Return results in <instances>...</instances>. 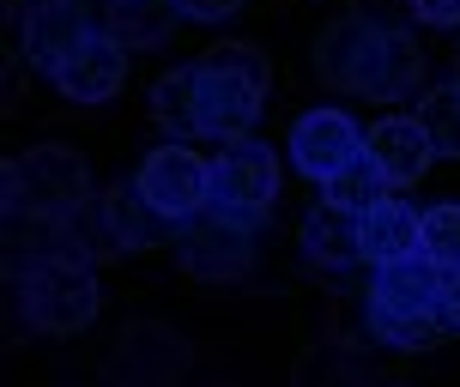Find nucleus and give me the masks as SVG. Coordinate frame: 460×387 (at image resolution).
Instances as JSON below:
<instances>
[{
	"mask_svg": "<svg viewBox=\"0 0 460 387\" xmlns=\"http://www.w3.org/2000/svg\"><path fill=\"white\" fill-rule=\"evenodd\" d=\"M412 19L430 31H455L460 24V0H412Z\"/></svg>",
	"mask_w": 460,
	"mask_h": 387,
	"instance_id": "b1692460",
	"label": "nucleus"
},
{
	"mask_svg": "<svg viewBox=\"0 0 460 387\" xmlns=\"http://www.w3.org/2000/svg\"><path fill=\"white\" fill-rule=\"evenodd\" d=\"M303 254H309L315 267H327V273L358 267V260H364V218L345 212V206H333V200H315L309 218H303Z\"/></svg>",
	"mask_w": 460,
	"mask_h": 387,
	"instance_id": "4468645a",
	"label": "nucleus"
},
{
	"mask_svg": "<svg viewBox=\"0 0 460 387\" xmlns=\"http://www.w3.org/2000/svg\"><path fill=\"white\" fill-rule=\"evenodd\" d=\"M182 24L176 0H103V31L121 48H164Z\"/></svg>",
	"mask_w": 460,
	"mask_h": 387,
	"instance_id": "dca6fc26",
	"label": "nucleus"
},
{
	"mask_svg": "<svg viewBox=\"0 0 460 387\" xmlns=\"http://www.w3.org/2000/svg\"><path fill=\"white\" fill-rule=\"evenodd\" d=\"M194 67H200V92H194V121H200V139H218V145L249 139L254 121H261L267 92H261L254 79H243V73L212 67V61H194Z\"/></svg>",
	"mask_w": 460,
	"mask_h": 387,
	"instance_id": "6e6552de",
	"label": "nucleus"
},
{
	"mask_svg": "<svg viewBox=\"0 0 460 387\" xmlns=\"http://www.w3.org/2000/svg\"><path fill=\"white\" fill-rule=\"evenodd\" d=\"M194 92H200V67H176L152 85V115L170 139H200V121H194Z\"/></svg>",
	"mask_w": 460,
	"mask_h": 387,
	"instance_id": "a211bd4d",
	"label": "nucleus"
},
{
	"mask_svg": "<svg viewBox=\"0 0 460 387\" xmlns=\"http://www.w3.org/2000/svg\"><path fill=\"white\" fill-rule=\"evenodd\" d=\"M128 55H134V48H121L110 31H97L92 43L73 48L49 79H55V92L67 97V103H110V97L128 85Z\"/></svg>",
	"mask_w": 460,
	"mask_h": 387,
	"instance_id": "f8f14e48",
	"label": "nucleus"
},
{
	"mask_svg": "<svg viewBox=\"0 0 460 387\" xmlns=\"http://www.w3.org/2000/svg\"><path fill=\"white\" fill-rule=\"evenodd\" d=\"M279 200V158L261 139H230L212 152V212H225L236 224L267 218V206Z\"/></svg>",
	"mask_w": 460,
	"mask_h": 387,
	"instance_id": "20e7f679",
	"label": "nucleus"
},
{
	"mask_svg": "<svg viewBox=\"0 0 460 387\" xmlns=\"http://www.w3.org/2000/svg\"><path fill=\"white\" fill-rule=\"evenodd\" d=\"M19 309L37 333L67 339V333H85L97 321L103 291H97V278H92L85 260H31L19 273Z\"/></svg>",
	"mask_w": 460,
	"mask_h": 387,
	"instance_id": "7ed1b4c3",
	"label": "nucleus"
},
{
	"mask_svg": "<svg viewBox=\"0 0 460 387\" xmlns=\"http://www.w3.org/2000/svg\"><path fill=\"white\" fill-rule=\"evenodd\" d=\"M236 6H243V0H176V13L194 19V24H225Z\"/></svg>",
	"mask_w": 460,
	"mask_h": 387,
	"instance_id": "393cba45",
	"label": "nucleus"
},
{
	"mask_svg": "<svg viewBox=\"0 0 460 387\" xmlns=\"http://www.w3.org/2000/svg\"><path fill=\"white\" fill-rule=\"evenodd\" d=\"M315 73L351 97H418L424 92V48L412 31L382 19H333L315 43Z\"/></svg>",
	"mask_w": 460,
	"mask_h": 387,
	"instance_id": "f257e3e1",
	"label": "nucleus"
},
{
	"mask_svg": "<svg viewBox=\"0 0 460 387\" xmlns=\"http://www.w3.org/2000/svg\"><path fill=\"white\" fill-rule=\"evenodd\" d=\"M418 121L437 145V158H460V85H437L418 97Z\"/></svg>",
	"mask_w": 460,
	"mask_h": 387,
	"instance_id": "6ab92c4d",
	"label": "nucleus"
},
{
	"mask_svg": "<svg viewBox=\"0 0 460 387\" xmlns=\"http://www.w3.org/2000/svg\"><path fill=\"white\" fill-rule=\"evenodd\" d=\"M369 333L388 339L394 351H430L455 327H448V315H369Z\"/></svg>",
	"mask_w": 460,
	"mask_h": 387,
	"instance_id": "aec40b11",
	"label": "nucleus"
},
{
	"mask_svg": "<svg viewBox=\"0 0 460 387\" xmlns=\"http://www.w3.org/2000/svg\"><path fill=\"white\" fill-rule=\"evenodd\" d=\"M358 158H364V128H358L345 110H309L297 128H291V170L309 176V182L327 188Z\"/></svg>",
	"mask_w": 460,
	"mask_h": 387,
	"instance_id": "1a4fd4ad",
	"label": "nucleus"
},
{
	"mask_svg": "<svg viewBox=\"0 0 460 387\" xmlns=\"http://www.w3.org/2000/svg\"><path fill=\"white\" fill-rule=\"evenodd\" d=\"M382 188H388V182H382V170H376L369 158H358L351 170H340V176L327 182V200H333V206H345V212H358V218H364V212H369L376 200H388Z\"/></svg>",
	"mask_w": 460,
	"mask_h": 387,
	"instance_id": "412c9836",
	"label": "nucleus"
},
{
	"mask_svg": "<svg viewBox=\"0 0 460 387\" xmlns=\"http://www.w3.org/2000/svg\"><path fill=\"white\" fill-rule=\"evenodd\" d=\"M188 369V339L164 321H134L121 327V339L110 351V375L121 387H176Z\"/></svg>",
	"mask_w": 460,
	"mask_h": 387,
	"instance_id": "0eeeda50",
	"label": "nucleus"
},
{
	"mask_svg": "<svg viewBox=\"0 0 460 387\" xmlns=\"http://www.w3.org/2000/svg\"><path fill=\"white\" fill-rule=\"evenodd\" d=\"M424 254L442 273H460V200H442L424 212Z\"/></svg>",
	"mask_w": 460,
	"mask_h": 387,
	"instance_id": "4be33fe9",
	"label": "nucleus"
},
{
	"mask_svg": "<svg viewBox=\"0 0 460 387\" xmlns=\"http://www.w3.org/2000/svg\"><path fill=\"white\" fill-rule=\"evenodd\" d=\"M364 158L382 170L388 188H412V182H424L437 145H430V134H424L418 115H382V121L364 134Z\"/></svg>",
	"mask_w": 460,
	"mask_h": 387,
	"instance_id": "ddd939ff",
	"label": "nucleus"
},
{
	"mask_svg": "<svg viewBox=\"0 0 460 387\" xmlns=\"http://www.w3.org/2000/svg\"><path fill=\"white\" fill-rule=\"evenodd\" d=\"M92 206V163L73 145H31L6 158V212L13 218H73Z\"/></svg>",
	"mask_w": 460,
	"mask_h": 387,
	"instance_id": "f03ea898",
	"label": "nucleus"
},
{
	"mask_svg": "<svg viewBox=\"0 0 460 387\" xmlns=\"http://www.w3.org/2000/svg\"><path fill=\"white\" fill-rule=\"evenodd\" d=\"M103 212H110V230L121 236V249H152V242H170L182 224H170L158 206L139 194V182H121L103 194Z\"/></svg>",
	"mask_w": 460,
	"mask_h": 387,
	"instance_id": "f3484780",
	"label": "nucleus"
},
{
	"mask_svg": "<svg viewBox=\"0 0 460 387\" xmlns=\"http://www.w3.org/2000/svg\"><path fill=\"white\" fill-rule=\"evenodd\" d=\"M176 254H182L188 278L236 285V278H249V267H254V224H236V218H225V212H207V218L182 224Z\"/></svg>",
	"mask_w": 460,
	"mask_h": 387,
	"instance_id": "423d86ee",
	"label": "nucleus"
},
{
	"mask_svg": "<svg viewBox=\"0 0 460 387\" xmlns=\"http://www.w3.org/2000/svg\"><path fill=\"white\" fill-rule=\"evenodd\" d=\"M134 182L170 224H194V218L212 212V158H194L182 139L176 145H152Z\"/></svg>",
	"mask_w": 460,
	"mask_h": 387,
	"instance_id": "39448f33",
	"label": "nucleus"
},
{
	"mask_svg": "<svg viewBox=\"0 0 460 387\" xmlns=\"http://www.w3.org/2000/svg\"><path fill=\"white\" fill-rule=\"evenodd\" d=\"M448 303V273L430 254L376 267V291H369V315H442Z\"/></svg>",
	"mask_w": 460,
	"mask_h": 387,
	"instance_id": "9b49d317",
	"label": "nucleus"
},
{
	"mask_svg": "<svg viewBox=\"0 0 460 387\" xmlns=\"http://www.w3.org/2000/svg\"><path fill=\"white\" fill-rule=\"evenodd\" d=\"M97 31H103V13H92L85 0H37V6H24V55L43 73H55L73 48L92 43Z\"/></svg>",
	"mask_w": 460,
	"mask_h": 387,
	"instance_id": "9d476101",
	"label": "nucleus"
},
{
	"mask_svg": "<svg viewBox=\"0 0 460 387\" xmlns=\"http://www.w3.org/2000/svg\"><path fill=\"white\" fill-rule=\"evenodd\" d=\"M207 61H212V67L243 73V79H254L261 92L273 85V67H267V48H254V43H218V48H207Z\"/></svg>",
	"mask_w": 460,
	"mask_h": 387,
	"instance_id": "5701e85b",
	"label": "nucleus"
},
{
	"mask_svg": "<svg viewBox=\"0 0 460 387\" xmlns=\"http://www.w3.org/2000/svg\"><path fill=\"white\" fill-rule=\"evenodd\" d=\"M31 6H37V0H31Z\"/></svg>",
	"mask_w": 460,
	"mask_h": 387,
	"instance_id": "bb28decb",
	"label": "nucleus"
},
{
	"mask_svg": "<svg viewBox=\"0 0 460 387\" xmlns=\"http://www.w3.org/2000/svg\"><path fill=\"white\" fill-rule=\"evenodd\" d=\"M442 315H448V327L460 333V273H448V303H442Z\"/></svg>",
	"mask_w": 460,
	"mask_h": 387,
	"instance_id": "a878e982",
	"label": "nucleus"
},
{
	"mask_svg": "<svg viewBox=\"0 0 460 387\" xmlns=\"http://www.w3.org/2000/svg\"><path fill=\"white\" fill-rule=\"evenodd\" d=\"M424 254V212H412L406 200H376L364 212V260L369 267H394Z\"/></svg>",
	"mask_w": 460,
	"mask_h": 387,
	"instance_id": "2eb2a0df",
	"label": "nucleus"
}]
</instances>
